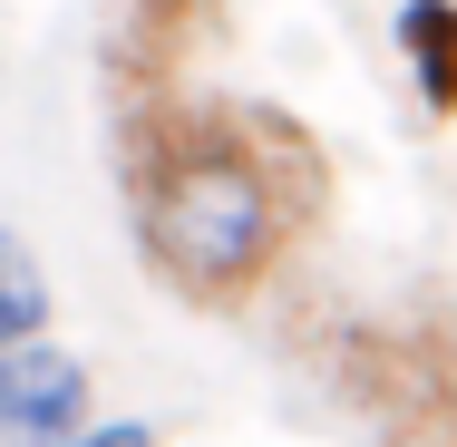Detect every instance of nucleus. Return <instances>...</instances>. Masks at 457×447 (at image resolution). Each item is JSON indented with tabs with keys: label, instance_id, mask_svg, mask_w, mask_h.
<instances>
[{
	"label": "nucleus",
	"instance_id": "nucleus-2",
	"mask_svg": "<svg viewBox=\"0 0 457 447\" xmlns=\"http://www.w3.org/2000/svg\"><path fill=\"white\" fill-rule=\"evenodd\" d=\"M88 428V360L59 341H20L0 351V447H59Z\"/></svg>",
	"mask_w": 457,
	"mask_h": 447
},
{
	"label": "nucleus",
	"instance_id": "nucleus-4",
	"mask_svg": "<svg viewBox=\"0 0 457 447\" xmlns=\"http://www.w3.org/2000/svg\"><path fill=\"white\" fill-rule=\"evenodd\" d=\"M49 272H39V253L0 224V351H20V341H49Z\"/></svg>",
	"mask_w": 457,
	"mask_h": 447
},
{
	"label": "nucleus",
	"instance_id": "nucleus-3",
	"mask_svg": "<svg viewBox=\"0 0 457 447\" xmlns=\"http://www.w3.org/2000/svg\"><path fill=\"white\" fill-rule=\"evenodd\" d=\"M399 49L419 69L428 117H457V0H409L399 10Z\"/></svg>",
	"mask_w": 457,
	"mask_h": 447
},
{
	"label": "nucleus",
	"instance_id": "nucleus-1",
	"mask_svg": "<svg viewBox=\"0 0 457 447\" xmlns=\"http://www.w3.org/2000/svg\"><path fill=\"white\" fill-rule=\"evenodd\" d=\"M146 263L195 302H234L282 253V185L244 137H185L146 166L137 195Z\"/></svg>",
	"mask_w": 457,
	"mask_h": 447
},
{
	"label": "nucleus",
	"instance_id": "nucleus-5",
	"mask_svg": "<svg viewBox=\"0 0 457 447\" xmlns=\"http://www.w3.org/2000/svg\"><path fill=\"white\" fill-rule=\"evenodd\" d=\"M59 447H156V428L146 418H88L79 438H59Z\"/></svg>",
	"mask_w": 457,
	"mask_h": 447
}]
</instances>
